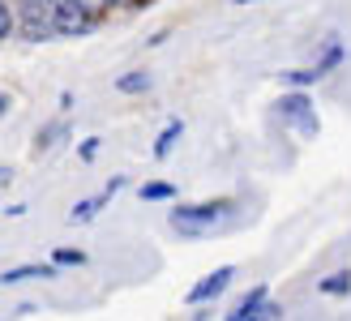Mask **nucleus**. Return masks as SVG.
<instances>
[{"label":"nucleus","mask_w":351,"mask_h":321,"mask_svg":"<svg viewBox=\"0 0 351 321\" xmlns=\"http://www.w3.org/2000/svg\"><path fill=\"white\" fill-rule=\"evenodd\" d=\"M236 5H257V0H236Z\"/></svg>","instance_id":"22"},{"label":"nucleus","mask_w":351,"mask_h":321,"mask_svg":"<svg viewBox=\"0 0 351 321\" xmlns=\"http://www.w3.org/2000/svg\"><path fill=\"white\" fill-rule=\"evenodd\" d=\"M5 107H9V99H5V95H0V116H5Z\"/></svg>","instance_id":"21"},{"label":"nucleus","mask_w":351,"mask_h":321,"mask_svg":"<svg viewBox=\"0 0 351 321\" xmlns=\"http://www.w3.org/2000/svg\"><path fill=\"white\" fill-rule=\"evenodd\" d=\"M232 278H236V265H219L215 274H206V278L193 283L189 296H184V305L197 309V305H210V300H219V296L227 292V283H232Z\"/></svg>","instance_id":"3"},{"label":"nucleus","mask_w":351,"mask_h":321,"mask_svg":"<svg viewBox=\"0 0 351 321\" xmlns=\"http://www.w3.org/2000/svg\"><path fill=\"white\" fill-rule=\"evenodd\" d=\"M9 180H13V171H9V167H0V185H9Z\"/></svg>","instance_id":"20"},{"label":"nucleus","mask_w":351,"mask_h":321,"mask_svg":"<svg viewBox=\"0 0 351 321\" xmlns=\"http://www.w3.org/2000/svg\"><path fill=\"white\" fill-rule=\"evenodd\" d=\"M146 86H150V73H142V69H137V73H125V78L116 82V91H120V95H137V91H146Z\"/></svg>","instance_id":"13"},{"label":"nucleus","mask_w":351,"mask_h":321,"mask_svg":"<svg viewBox=\"0 0 351 321\" xmlns=\"http://www.w3.org/2000/svg\"><path fill=\"white\" fill-rule=\"evenodd\" d=\"M317 292L322 296H351V270H335V274H326L317 283Z\"/></svg>","instance_id":"9"},{"label":"nucleus","mask_w":351,"mask_h":321,"mask_svg":"<svg viewBox=\"0 0 351 321\" xmlns=\"http://www.w3.org/2000/svg\"><path fill=\"white\" fill-rule=\"evenodd\" d=\"M51 274H56V265L30 261V265H17V270H5V274H0V283H26V278H51Z\"/></svg>","instance_id":"8"},{"label":"nucleus","mask_w":351,"mask_h":321,"mask_svg":"<svg viewBox=\"0 0 351 321\" xmlns=\"http://www.w3.org/2000/svg\"><path fill=\"white\" fill-rule=\"evenodd\" d=\"M22 34H26V39H51L56 26L47 22V13L39 5H26V13H22Z\"/></svg>","instance_id":"5"},{"label":"nucleus","mask_w":351,"mask_h":321,"mask_svg":"<svg viewBox=\"0 0 351 321\" xmlns=\"http://www.w3.org/2000/svg\"><path fill=\"white\" fill-rule=\"evenodd\" d=\"M99 150H103V141H99V137H86V141H82V150H77V154L86 158V163H90V158H95Z\"/></svg>","instance_id":"18"},{"label":"nucleus","mask_w":351,"mask_h":321,"mask_svg":"<svg viewBox=\"0 0 351 321\" xmlns=\"http://www.w3.org/2000/svg\"><path fill=\"white\" fill-rule=\"evenodd\" d=\"M227 214H232V202H227V198H219V202H197V206H176L171 210V227L197 236V231H210L219 219H227Z\"/></svg>","instance_id":"1"},{"label":"nucleus","mask_w":351,"mask_h":321,"mask_svg":"<svg viewBox=\"0 0 351 321\" xmlns=\"http://www.w3.org/2000/svg\"><path fill=\"white\" fill-rule=\"evenodd\" d=\"M278 317H283V309H278V305H270V300H266V305H261L257 313H249L244 321H278Z\"/></svg>","instance_id":"17"},{"label":"nucleus","mask_w":351,"mask_h":321,"mask_svg":"<svg viewBox=\"0 0 351 321\" xmlns=\"http://www.w3.org/2000/svg\"><path fill=\"white\" fill-rule=\"evenodd\" d=\"M51 26H56V34H86V30H90V22H86L77 9L73 13H56V17H51Z\"/></svg>","instance_id":"10"},{"label":"nucleus","mask_w":351,"mask_h":321,"mask_svg":"<svg viewBox=\"0 0 351 321\" xmlns=\"http://www.w3.org/2000/svg\"><path fill=\"white\" fill-rule=\"evenodd\" d=\"M180 133H184V124H180V120H171V124H167V129L159 133V141H154V154H159V158H163V154L171 150V141H180Z\"/></svg>","instance_id":"14"},{"label":"nucleus","mask_w":351,"mask_h":321,"mask_svg":"<svg viewBox=\"0 0 351 321\" xmlns=\"http://www.w3.org/2000/svg\"><path fill=\"white\" fill-rule=\"evenodd\" d=\"M51 261H56V265H86V253H82V248H56Z\"/></svg>","instance_id":"15"},{"label":"nucleus","mask_w":351,"mask_h":321,"mask_svg":"<svg viewBox=\"0 0 351 321\" xmlns=\"http://www.w3.org/2000/svg\"><path fill=\"white\" fill-rule=\"evenodd\" d=\"M43 5L51 9V17H56V13H73V9H77L73 0H43Z\"/></svg>","instance_id":"19"},{"label":"nucleus","mask_w":351,"mask_h":321,"mask_svg":"<svg viewBox=\"0 0 351 321\" xmlns=\"http://www.w3.org/2000/svg\"><path fill=\"white\" fill-rule=\"evenodd\" d=\"M167 198H176V185H167V180L142 185V202H167Z\"/></svg>","instance_id":"12"},{"label":"nucleus","mask_w":351,"mask_h":321,"mask_svg":"<svg viewBox=\"0 0 351 321\" xmlns=\"http://www.w3.org/2000/svg\"><path fill=\"white\" fill-rule=\"evenodd\" d=\"M278 112H283L295 129H300L304 137H313L317 133V112H313V99L304 95V91H291V95H283L278 99Z\"/></svg>","instance_id":"2"},{"label":"nucleus","mask_w":351,"mask_h":321,"mask_svg":"<svg viewBox=\"0 0 351 321\" xmlns=\"http://www.w3.org/2000/svg\"><path fill=\"white\" fill-rule=\"evenodd\" d=\"M120 189H125V180H120V176H116V180H112L108 189H103V193H95V198H90V202H77V206H73V219H90V214H99V210H103V206H108V202L116 198V193H120Z\"/></svg>","instance_id":"6"},{"label":"nucleus","mask_w":351,"mask_h":321,"mask_svg":"<svg viewBox=\"0 0 351 321\" xmlns=\"http://www.w3.org/2000/svg\"><path fill=\"white\" fill-rule=\"evenodd\" d=\"M133 5H150V0H133Z\"/></svg>","instance_id":"23"},{"label":"nucleus","mask_w":351,"mask_h":321,"mask_svg":"<svg viewBox=\"0 0 351 321\" xmlns=\"http://www.w3.org/2000/svg\"><path fill=\"white\" fill-rule=\"evenodd\" d=\"M266 300H270V287H266V283H257V287H253V292H244V300H240L232 313H227V321H244L249 313H257L261 305H266Z\"/></svg>","instance_id":"7"},{"label":"nucleus","mask_w":351,"mask_h":321,"mask_svg":"<svg viewBox=\"0 0 351 321\" xmlns=\"http://www.w3.org/2000/svg\"><path fill=\"white\" fill-rule=\"evenodd\" d=\"M73 5H77V13L86 17V22H99V17H108L112 0H73Z\"/></svg>","instance_id":"11"},{"label":"nucleus","mask_w":351,"mask_h":321,"mask_svg":"<svg viewBox=\"0 0 351 321\" xmlns=\"http://www.w3.org/2000/svg\"><path fill=\"white\" fill-rule=\"evenodd\" d=\"M17 30V17H13V9L0 0V39H9V34Z\"/></svg>","instance_id":"16"},{"label":"nucleus","mask_w":351,"mask_h":321,"mask_svg":"<svg viewBox=\"0 0 351 321\" xmlns=\"http://www.w3.org/2000/svg\"><path fill=\"white\" fill-rule=\"evenodd\" d=\"M339 60H343V47H339V43H330V47H326V56L313 64V69H295V73H283V82H291V86H313V82H322L326 73H335Z\"/></svg>","instance_id":"4"}]
</instances>
